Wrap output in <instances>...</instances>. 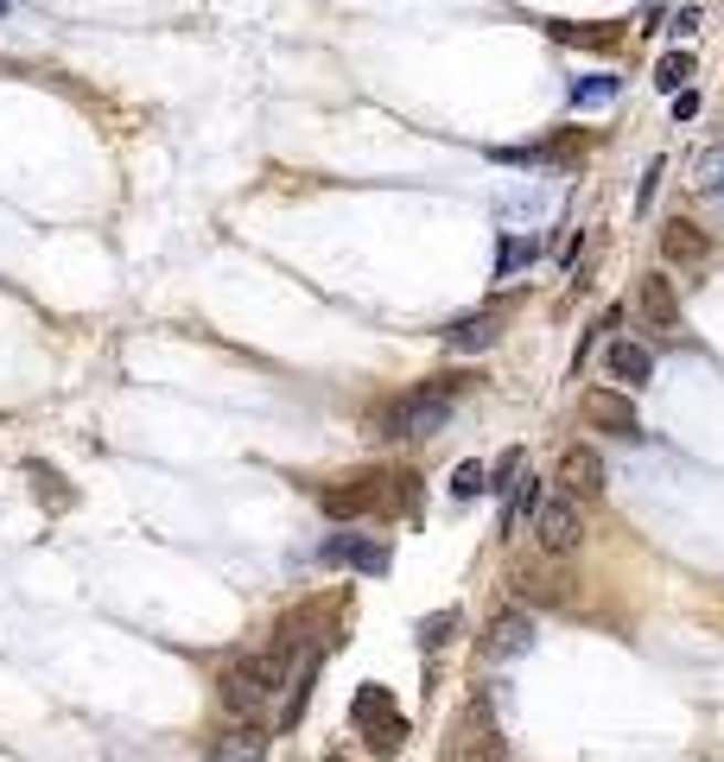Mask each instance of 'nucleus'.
<instances>
[{
  "label": "nucleus",
  "mask_w": 724,
  "mask_h": 762,
  "mask_svg": "<svg viewBox=\"0 0 724 762\" xmlns=\"http://www.w3.org/2000/svg\"><path fill=\"white\" fill-rule=\"evenodd\" d=\"M604 375L617 381V388H648L654 381V350H648L642 337H617L604 350Z\"/></svg>",
  "instance_id": "obj_11"
},
{
  "label": "nucleus",
  "mask_w": 724,
  "mask_h": 762,
  "mask_svg": "<svg viewBox=\"0 0 724 762\" xmlns=\"http://www.w3.org/2000/svg\"><path fill=\"white\" fill-rule=\"evenodd\" d=\"M465 388V375H439L433 388H414L407 401H394L382 420H375V438H433V432L451 420V394Z\"/></svg>",
  "instance_id": "obj_1"
},
{
  "label": "nucleus",
  "mask_w": 724,
  "mask_h": 762,
  "mask_svg": "<svg viewBox=\"0 0 724 762\" xmlns=\"http://www.w3.org/2000/svg\"><path fill=\"white\" fill-rule=\"evenodd\" d=\"M636 311H642L648 330H680V293H673V279L661 267L636 279Z\"/></svg>",
  "instance_id": "obj_9"
},
{
  "label": "nucleus",
  "mask_w": 724,
  "mask_h": 762,
  "mask_svg": "<svg viewBox=\"0 0 724 762\" xmlns=\"http://www.w3.org/2000/svg\"><path fill=\"white\" fill-rule=\"evenodd\" d=\"M617 76H578L572 83V108H604V102H617Z\"/></svg>",
  "instance_id": "obj_17"
},
{
  "label": "nucleus",
  "mask_w": 724,
  "mask_h": 762,
  "mask_svg": "<svg viewBox=\"0 0 724 762\" xmlns=\"http://www.w3.org/2000/svg\"><path fill=\"white\" fill-rule=\"evenodd\" d=\"M362 737H369V750H375V756H394V750L407 743V718H401V711H388L382 724H369Z\"/></svg>",
  "instance_id": "obj_20"
},
{
  "label": "nucleus",
  "mask_w": 724,
  "mask_h": 762,
  "mask_svg": "<svg viewBox=\"0 0 724 762\" xmlns=\"http://www.w3.org/2000/svg\"><path fill=\"white\" fill-rule=\"evenodd\" d=\"M534 635H541V623L528 616V604H509L490 623V635H483V655L490 660H521L528 648H534Z\"/></svg>",
  "instance_id": "obj_8"
},
{
  "label": "nucleus",
  "mask_w": 724,
  "mask_h": 762,
  "mask_svg": "<svg viewBox=\"0 0 724 762\" xmlns=\"http://www.w3.org/2000/svg\"><path fill=\"white\" fill-rule=\"evenodd\" d=\"M509 591H515V604H541V610H566L572 604V579L560 565H541V559H528L509 572Z\"/></svg>",
  "instance_id": "obj_4"
},
{
  "label": "nucleus",
  "mask_w": 724,
  "mask_h": 762,
  "mask_svg": "<svg viewBox=\"0 0 724 762\" xmlns=\"http://www.w3.org/2000/svg\"><path fill=\"white\" fill-rule=\"evenodd\" d=\"M382 483L375 477H362V483H331V489H318V508L331 515V521H356V515H375L382 508Z\"/></svg>",
  "instance_id": "obj_10"
},
{
  "label": "nucleus",
  "mask_w": 724,
  "mask_h": 762,
  "mask_svg": "<svg viewBox=\"0 0 724 762\" xmlns=\"http://www.w3.org/2000/svg\"><path fill=\"white\" fill-rule=\"evenodd\" d=\"M465 762H509V756H502V750H496V743H483V750H470Z\"/></svg>",
  "instance_id": "obj_28"
},
{
  "label": "nucleus",
  "mask_w": 724,
  "mask_h": 762,
  "mask_svg": "<svg viewBox=\"0 0 724 762\" xmlns=\"http://www.w3.org/2000/svg\"><path fill=\"white\" fill-rule=\"evenodd\" d=\"M661 254H668L673 267H705V261H712V235L693 229L686 216H668V223H661Z\"/></svg>",
  "instance_id": "obj_12"
},
{
  "label": "nucleus",
  "mask_w": 724,
  "mask_h": 762,
  "mask_svg": "<svg viewBox=\"0 0 724 762\" xmlns=\"http://www.w3.org/2000/svg\"><path fill=\"white\" fill-rule=\"evenodd\" d=\"M528 528H534L546 559H566V553H578V540H585V502H572L566 489H560V496L541 502V515H534Z\"/></svg>",
  "instance_id": "obj_3"
},
{
  "label": "nucleus",
  "mask_w": 724,
  "mask_h": 762,
  "mask_svg": "<svg viewBox=\"0 0 724 762\" xmlns=\"http://www.w3.org/2000/svg\"><path fill=\"white\" fill-rule=\"evenodd\" d=\"M541 502H546V489H541V477H521V489L509 496V508H502V533H521L534 515H541Z\"/></svg>",
  "instance_id": "obj_15"
},
{
  "label": "nucleus",
  "mask_w": 724,
  "mask_h": 762,
  "mask_svg": "<svg viewBox=\"0 0 724 762\" xmlns=\"http://www.w3.org/2000/svg\"><path fill=\"white\" fill-rule=\"evenodd\" d=\"M286 660H292V648H286V642L274 648V655H242V660H230V667L216 674V692H223V706L248 718L260 699H274V692L286 686Z\"/></svg>",
  "instance_id": "obj_2"
},
{
  "label": "nucleus",
  "mask_w": 724,
  "mask_h": 762,
  "mask_svg": "<svg viewBox=\"0 0 724 762\" xmlns=\"http://www.w3.org/2000/svg\"><path fill=\"white\" fill-rule=\"evenodd\" d=\"M318 559L324 565H343V572H362V579H382L394 559L382 540H369V533H331L324 547H318Z\"/></svg>",
  "instance_id": "obj_5"
},
{
  "label": "nucleus",
  "mask_w": 724,
  "mask_h": 762,
  "mask_svg": "<svg viewBox=\"0 0 724 762\" xmlns=\"http://www.w3.org/2000/svg\"><path fill=\"white\" fill-rule=\"evenodd\" d=\"M585 420L610 438H642V413L629 401V388H592L585 394Z\"/></svg>",
  "instance_id": "obj_6"
},
{
  "label": "nucleus",
  "mask_w": 724,
  "mask_h": 762,
  "mask_svg": "<svg viewBox=\"0 0 724 762\" xmlns=\"http://www.w3.org/2000/svg\"><path fill=\"white\" fill-rule=\"evenodd\" d=\"M260 756H267V731L260 724H235L216 743V762H260Z\"/></svg>",
  "instance_id": "obj_14"
},
{
  "label": "nucleus",
  "mask_w": 724,
  "mask_h": 762,
  "mask_svg": "<svg viewBox=\"0 0 724 762\" xmlns=\"http://www.w3.org/2000/svg\"><path fill=\"white\" fill-rule=\"evenodd\" d=\"M483 489H490V470H483V464H477V457H470V464H458V477H451V496H483Z\"/></svg>",
  "instance_id": "obj_22"
},
{
  "label": "nucleus",
  "mask_w": 724,
  "mask_h": 762,
  "mask_svg": "<svg viewBox=\"0 0 724 762\" xmlns=\"http://www.w3.org/2000/svg\"><path fill=\"white\" fill-rule=\"evenodd\" d=\"M693 191L724 198V147H712V152H699V159H693Z\"/></svg>",
  "instance_id": "obj_18"
},
{
  "label": "nucleus",
  "mask_w": 724,
  "mask_h": 762,
  "mask_svg": "<svg viewBox=\"0 0 724 762\" xmlns=\"http://www.w3.org/2000/svg\"><path fill=\"white\" fill-rule=\"evenodd\" d=\"M496 330H502V325H496V311H470V318H458V325L445 330V343L470 356V350H490Z\"/></svg>",
  "instance_id": "obj_13"
},
{
  "label": "nucleus",
  "mask_w": 724,
  "mask_h": 762,
  "mask_svg": "<svg viewBox=\"0 0 724 762\" xmlns=\"http://www.w3.org/2000/svg\"><path fill=\"white\" fill-rule=\"evenodd\" d=\"M528 261H541V242H502V261H496V274H515Z\"/></svg>",
  "instance_id": "obj_23"
},
{
  "label": "nucleus",
  "mask_w": 724,
  "mask_h": 762,
  "mask_svg": "<svg viewBox=\"0 0 724 762\" xmlns=\"http://www.w3.org/2000/svg\"><path fill=\"white\" fill-rule=\"evenodd\" d=\"M388 692H382V686H362L356 692V706H350V724H356V731H369V724H382V718H388Z\"/></svg>",
  "instance_id": "obj_19"
},
{
  "label": "nucleus",
  "mask_w": 724,
  "mask_h": 762,
  "mask_svg": "<svg viewBox=\"0 0 724 762\" xmlns=\"http://www.w3.org/2000/svg\"><path fill=\"white\" fill-rule=\"evenodd\" d=\"M32 477H39V489H45V502H52V508H64V502H71V496H64V483H57V470H52V464H32Z\"/></svg>",
  "instance_id": "obj_24"
},
{
  "label": "nucleus",
  "mask_w": 724,
  "mask_h": 762,
  "mask_svg": "<svg viewBox=\"0 0 724 762\" xmlns=\"http://www.w3.org/2000/svg\"><path fill=\"white\" fill-rule=\"evenodd\" d=\"M699 115V89H680V96H673V121H693Z\"/></svg>",
  "instance_id": "obj_26"
},
{
  "label": "nucleus",
  "mask_w": 724,
  "mask_h": 762,
  "mask_svg": "<svg viewBox=\"0 0 724 762\" xmlns=\"http://www.w3.org/2000/svg\"><path fill=\"white\" fill-rule=\"evenodd\" d=\"M668 32H673V39H693V32H699V7H680V13L668 20Z\"/></svg>",
  "instance_id": "obj_25"
},
{
  "label": "nucleus",
  "mask_w": 724,
  "mask_h": 762,
  "mask_svg": "<svg viewBox=\"0 0 724 762\" xmlns=\"http://www.w3.org/2000/svg\"><path fill=\"white\" fill-rule=\"evenodd\" d=\"M693 83V51H668L661 64H654V89H668V96H680Z\"/></svg>",
  "instance_id": "obj_16"
},
{
  "label": "nucleus",
  "mask_w": 724,
  "mask_h": 762,
  "mask_svg": "<svg viewBox=\"0 0 724 762\" xmlns=\"http://www.w3.org/2000/svg\"><path fill=\"white\" fill-rule=\"evenodd\" d=\"M654 184H661V159L642 172V184H636V203H654Z\"/></svg>",
  "instance_id": "obj_27"
},
{
  "label": "nucleus",
  "mask_w": 724,
  "mask_h": 762,
  "mask_svg": "<svg viewBox=\"0 0 724 762\" xmlns=\"http://www.w3.org/2000/svg\"><path fill=\"white\" fill-rule=\"evenodd\" d=\"M553 483L566 489L572 502H597V496H604V457H597L592 445H566L560 464H553Z\"/></svg>",
  "instance_id": "obj_7"
},
{
  "label": "nucleus",
  "mask_w": 724,
  "mask_h": 762,
  "mask_svg": "<svg viewBox=\"0 0 724 762\" xmlns=\"http://www.w3.org/2000/svg\"><path fill=\"white\" fill-rule=\"evenodd\" d=\"M451 629H458V610L426 616V623H419V648H445V642H451Z\"/></svg>",
  "instance_id": "obj_21"
}]
</instances>
